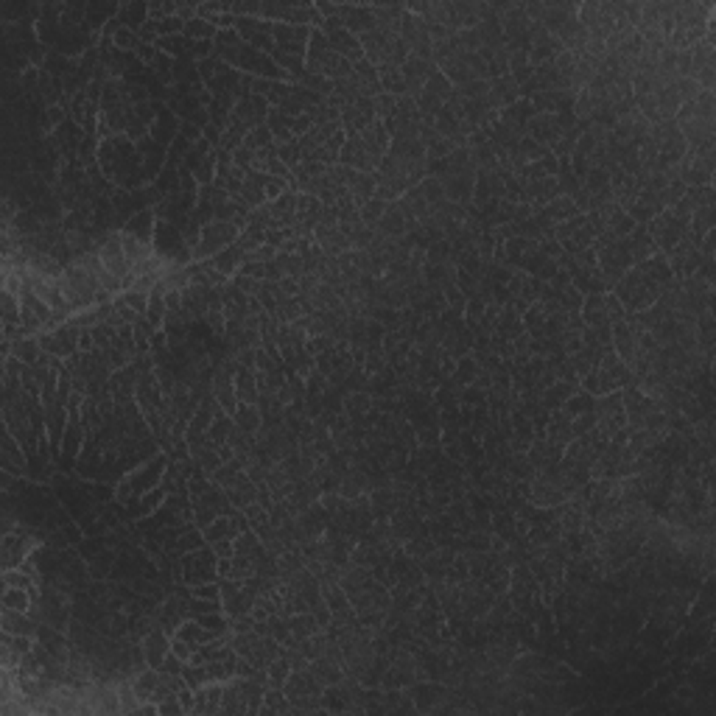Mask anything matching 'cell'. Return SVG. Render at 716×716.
Listing matches in <instances>:
<instances>
[{
  "instance_id": "cell-1",
  "label": "cell",
  "mask_w": 716,
  "mask_h": 716,
  "mask_svg": "<svg viewBox=\"0 0 716 716\" xmlns=\"http://www.w3.org/2000/svg\"><path fill=\"white\" fill-rule=\"evenodd\" d=\"M3 633H11V636H37V624L20 613V610H6L3 607Z\"/></svg>"
},
{
  "instance_id": "cell-2",
  "label": "cell",
  "mask_w": 716,
  "mask_h": 716,
  "mask_svg": "<svg viewBox=\"0 0 716 716\" xmlns=\"http://www.w3.org/2000/svg\"><path fill=\"white\" fill-rule=\"evenodd\" d=\"M146 663L154 669V666H159L162 660H165V649H168V643H165V638H162V633H152V636L146 638Z\"/></svg>"
},
{
  "instance_id": "cell-3",
  "label": "cell",
  "mask_w": 716,
  "mask_h": 716,
  "mask_svg": "<svg viewBox=\"0 0 716 716\" xmlns=\"http://www.w3.org/2000/svg\"><path fill=\"white\" fill-rule=\"evenodd\" d=\"M3 607L6 610H20L25 613L31 607V596L25 593V588H6L3 590Z\"/></svg>"
}]
</instances>
